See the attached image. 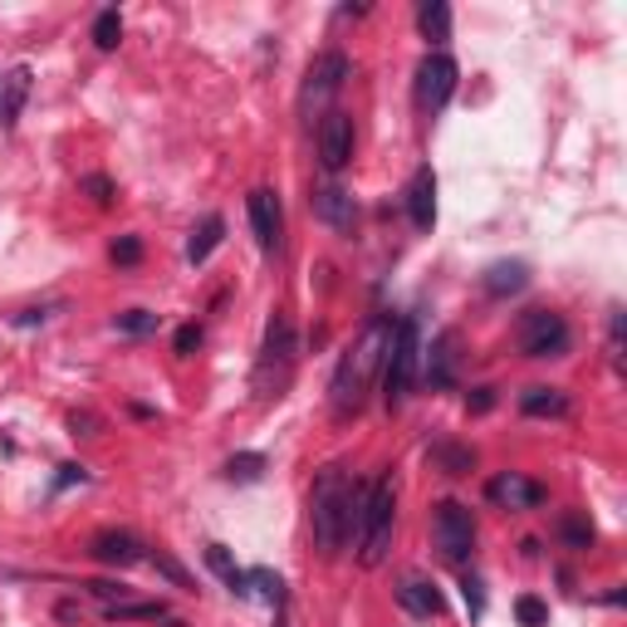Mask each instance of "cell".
Instances as JSON below:
<instances>
[{
    "mask_svg": "<svg viewBox=\"0 0 627 627\" xmlns=\"http://www.w3.org/2000/svg\"><path fill=\"white\" fill-rule=\"evenodd\" d=\"M314 544L323 554H339L348 540H358V514H363V485L348 481L343 471H323L314 485Z\"/></svg>",
    "mask_w": 627,
    "mask_h": 627,
    "instance_id": "6da1fadb",
    "label": "cell"
},
{
    "mask_svg": "<svg viewBox=\"0 0 627 627\" xmlns=\"http://www.w3.org/2000/svg\"><path fill=\"white\" fill-rule=\"evenodd\" d=\"M388 339H392V319H372L368 329H363V339L339 358V368H333V412H339V417L363 412V398H368L372 378L382 372Z\"/></svg>",
    "mask_w": 627,
    "mask_h": 627,
    "instance_id": "7a4b0ae2",
    "label": "cell"
},
{
    "mask_svg": "<svg viewBox=\"0 0 627 627\" xmlns=\"http://www.w3.org/2000/svg\"><path fill=\"white\" fill-rule=\"evenodd\" d=\"M392 520H398V485L382 481L363 485V514H358V559L378 569L392 549Z\"/></svg>",
    "mask_w": 627,
    "mask_h": 627,
    "instance_id": "3957f363",
    "label": "cell"
},
{
    "mask_svg": "<svg viewBox=\"0 0 627 627\" xmlns=\"http://www.w3.org/2000/svg\"><path fill=\"white\" fill-rule=\"evenodd\" d=\"M417 363H422V333L412 319H398L392 323V339H388V353H382V402L392 412L407 402L412 382H417Z\"/></svg>",
    "mask_w": 627,
    "mask_h": 627,
    "instance_id": "277c9868",
    "label": "cell"
},
{
    "mask_svg": "<svg viewBox=\"0 0 627 627\" xmlns=\"http://www.w3.org/2000/svg\"><path fill=\"white\" fill-rule=\"evenodd\" d=\"M289 363H295V323H289L285 314H275V319L265 323V343H260V363H256V388L265 392V398L275 388H285Z\"/></svg>",
    "mask_w": 627,
    "mask_h": 627,
    "instance_id": "5b68a950",
    "label": "cell"
},
{
    "mask_svg": "<svg viewBox=\"0 0 627 627\" xmlns=\"http://www.w3.org/2000/svg\"><path fill=\"white\" fill-rule=\"evenodd\" d=\"M431 540H437V554L447 564H466L475 549V514L457 500L431 505Z\"/></svg>",
    "mask_w": 627,
    "mask_h": 627,
    "instance_id": "8992f818",
    "label": "cell"
},
{
    "mask_svg": "<svg viewBox=\"0 0 627 627\" xmlns=\"http://www.w3.org/2000/svg\"><path fill=\"white\" fill-rule=\"evenodd\" d=\"M514 343H520L524 358H564L573 333L554 309H530L520 319V329H514Z\"/></svg>",
    "mask_w": 627,
    "mask_h": 627,
    "instance_id": "52a82bcc",
    "label": "cell"
},
{
    "mask_svg": "<svg viewBox=\"0 0 627 627\" xmlns=\"http://www.w3.org/2000/svg\"><path fill=\"white\" fill-rule=\"evenodd\" d=\"M343 79H348V59L339 55V49H323L319 59L305 69V88H299V108L314 114V108H329V98L343 88Z\"/></svg>",
    "mask_w": 627,
    "mask_h": 627,
    "instance_id": "ba28073f",
    "label": "cell"
},
{
    "mask_svg": "<svg viewBox=\"0 0 627 627\" xmlns=\"http://www.w3.org/2000/svg\"><path fill=\"white\" fill-rule=\"evenodd\" d=\"M457 59L451 55H427L417 64V108L422 114H437V108H447V98L457 94Z\"/></svg>",
    "mask_w": 627,
    "mask_h": 627,
    "instance_id": "9c48e42d",
    "label": "cell"
},
{
    "mask_svg": "<svg viewBox=\"0 0 627 627\" xmlns=\"http://www.w3.org/2000/svg\"><path fill=\"white\" fill-rule=\"evenodd\" d=\"M319 162H323V171H343L348 167V157H353V118L348 114H339V108H329V114L319 118Z\"/></svg>",
    "mask_w": 627,
    "mask_h": 627,
    "instance_id": "30bf717a",
    "label": "cell"
},
{
    "mask_svg": "<svg viewBox=\"0 0 627 627\" xmlns=\"http://www.w3.org/2000/svg\"><path fill=\"white\" fill-rule=\"evenodd\" d=\"M250 230H256V240H260V250L265 256H275L280 250V230H285V211H280V197L270 187H260V191H250Z\"/></svg>",
    "mask_w": 627,
    "mask_h": 627,
    "instance_id": "8fae6325",
    "label": "cell"
},
{
    "mask_svg": "<svg viewBox=\"0 0 627 627\" xmlns=\"http://www.w3.org/2000/svg\"><path fill=\"white\" fill-rule=\"evenodd\" d=\"M309 206H314V216H319L329 230H339V236H353V226H358V201H353L343 187L314 191Z\"/></svg>",
    "mask_w": 627,
    "mask_h": 627,
    "instance_id": "7c38bea8",
    "label": "cell"
},
{
    "mask_svg": "<svg viewBox=\"0 0 627 627\" xmlns=\"http://www.w3.org/2000/svg\"><path fill=\"white\" fill-rule=\"evenodd\" d=\"M485 495H490L500 510H534V505H544V485H534L530 475H514V471L495 475V481L485 485Z\"/></svg>",
    "mask_w": 627,
    "mask_h": 627,
    "instance_id": "4fadbf2b",
    "label": "cell"
},
{
    "mask_svg": "<svg viewBox=\"0 0 627 627\" xmlns=\"http://www.w3.org/2000/svg\"><path fill=\"white\" fill-rule=\"evenodd\" d=\"M431 392H447L457 388V333H437L427 348V368H422Z\"/></svg>",
    "mask_w": 627,
    "mask_h": 627,
    "instance_id": "5bb4252c",
    "label": "cell"
},
{
    "mask_svg": "<svg viewBox=\"0 0 627 627\" xmlns=\"http://www.w3.org/2000/svg\"><path fill=\"white\" fill-rule=\"evenodd\" d=\"M88 549H94L98 564H114V569H128V564H143L147 559L143 540H138V534H128V530H104L94 544H88Z\"/></svg>",
    "mask_w": 627,
    "mask_h": 627,
    "instance_id": "9a60e30c",
    "label": "cell"
},
{
    "mask_svg": "<svg viewBox=\"0 0 627 627\" xmlns=\"http://www.w3.org/2000/svg\"><path fill=\"white\" fill-rule=\"evenodd\" d=\"M407 211H412V226H417V230L437 226V177H431V167H417V177H412Z\"/></svg>",
    "mask_w": 627,
    "mask_h": 627,
    "instance_id": "2e32d148",
    "label": "cell"
},
{
    "mask_svg": "<svg viewBox=\"0 0 627 627\" xmlns=\"http://www.w3.org/2000/svg\"><path fill=\"white\" fill-rule=\"evenodd\" d=\"M481 285H485V295L490 299L520 295V289L530 285V265H524V260H495V265L481 275Z\"/></svg>",
    "mask_w": 627,
    "mask_h": 627,
    "instance_id": "e0dca14e",
    "label": "cell"
},
{
    "mask_svg": "<svg viewBox=\"0 0 627 627\" xmlns=\"http://www.w3.org/2000/svg\"><path fill=\"white\" fill-rule=\"evenodd\" d=\"M29 64H15L10 74H0V123L5 128H15V118H20V108H25V98H29Z\"/></svg>",
    "mask_w": 627,
    "mask_h": 627,
    "instance_id": "ac0fdd59",
    "label": "cell"
},
{
    "mask_svg": "<svg viewBox=\"0 0 627 627\" xmlns=\"http://www.w3.org/2000/svg\"><path fill=\"white\" fill-rule=\"evenodd\" d=\"M398 603H402L407 613H417V618H437V613H441V593H437V583L417 579V573H407V579L398 583Z\"/></svg>",
    "mask_w": 627,
    "mask_h": 627,
    "instance_id": "d6986e66",
    "label": "cell"
},
{
    "mask_svg": "<svg viewBox=\"0 0 627 627\" xmlns=\"http://www.w3.org/2000/svg\"><path fill=\"white\" fill-rule=\"evenodd\" d=\"M221 236H226V221L221 216H206L197 230H191V240H187V265H206L211 260V250L221 246Z\"/></svg>",
    "mask_w": 627,
    "mask_h": 627,
    "instance_id": "ffe728a7",
    "label": "cell"
},
{
    "mask_svg": "<svg viewBox=\"0 0 627 627\" xmlns=\"http://www.w3.org/2000/svg\"><path fill=\"white\" fill-rule=\"evenodd\" d=\"M206 564L221 573V579H226V589L236 593V599H246V593H250V573L236 569V559H230L226 544H211V549H206Z\"/></svg>",
    "mask_w": 627,
    "mask_h": 627,
    "instance_id": "44dd1931",
    "label": "cell"
},
{
    "mask_svg": "<svg viewBox=\"0 0 627 627\" xmlns=\"http://www.w3.org/2000/svg\"><path fill=\"white\" fill-rule=\"evenodd\" d=\"M520 407L530 412V417H564V412H569V398H564L559 388H530L520 398Z\"/></svg>",
    "mask_w": 627,
    "mask_h": 627,
    "instance_id": "7402d4cb",
    "label": "cell"
},
{
    "mask_svg": "<svg viewBox=\"0 0 627 627\" xmlns=\"http://www.w3.org/2000/svg\"><path fill=\"white\" fill-rule=\"evenodd\" d=\"M417 25H422V35H427L431 45H447V39H451V5L427 0V5L417 10Z\"/></svg>",
    "mask_w": 627,
    "mask_h": 627,
    "instance_id": "603a6c76",
    "label": "cell"
},
{
    "mask_svg": "<svg viewBox=\"0 0 627 627\" xmlns=\"http://www.w3.org/2000/svg\"><path fill=\"white\" fill-rule=\"evenodd\" d=\"M431 466H437L441 475H466L475 466V451L451 447V441H437V447H431Z\"/></svg>",
    "mask_w": 627,
    "mask_h": 627,
    "instance_id": "cb8c5ba5",
    "label": "cell"
},
{
    "mask_svg": "<svg viewBox=\"0 0 627 627\" xmlns=\"http://www.w3.org/2000/svg\"><path fill=\"white\" fill-rule=\"evenodd\" d=\"M260 475H265V457H260V451H236V457L226 461V481L250 485V481H260Z\"/></svg>",
    "mask_w": 627,
    "mask_h": 627,
    "instance_id": "d4e9b609",
    "label": "cell"
},
{
    "mask_svg": "<svg viewBox=\"0 0 627 627\" xmlns=\"http://www.w3.org/2000/svg\"><path fill=\"white\" fill-rule=\"evenodd\" d=\"M114 329L143 339V333H157V314L153 309H123V314H114Z\"/></svg>",
    "mask_w": 627,
    "mask_h": 627,
    "instance_id": "484cf974",
    "label": "cell"
},
{
    "mask_svg": "<svg viewBox=\"0 0 627 627\" xmlns=\"http://www.w3.org/2000/svg\"><path fill=\"white\" fill-rule=\"evenodd\" d=\"M559 540L569 544V549H589V544H593V524L583 520V514H564V520H559Z\"/></svg>",
    "mask_w": 627,
    "mask_h": 627,
    "instance_id": "4316f807",
    "label": "cell"
},
{
    "mask_svg": "<svg viewBox=\"0 0 627 627\" xmlns=\"http://www.w3.org/2000/svg\"><path fill=\"white\" fill-rule=\"evenodd\" d=\"M250 583L260 589V599H265L270 608H285V579H280V573H270V569H250Z\"/></svg>",
    "mask_w": 627,
    "mask_h": 627,
    "instance_id": "83f0119b",
    "label": "cell"
},
{
    "mask_svg": "<svg viewBox=\"0 0 627 627\" xmlns=\"http://www.w3.org/2000/svg\"><path fill=\"white\" fill-rule=\"evenodd\" d=\"M118 39H123V20H118V10H104V15L94 20V45L118 49Z\"/></svg>",
    "mask_w": 627,
    "mask_h": 627,
    "instance_id": "f1b7e54d",
    "label": "cell"
},
{
    "mask_svg": "<svg viewBox=\"0 0 627 627\" xmlns=\"http://www.w3.org/2000/svg\"><path fill=\"white\" fill-rule=\"evenodd\" d=\"M514 618H520V627H549V603L524 593V599H514Z\"/></svg>",
    "mask_w": 627,
    "mask_h": 627,
    "instance_id": "f546056e",
    "label": "cell"
},
{
    "mask_svg": "<svg viewBox=\"0 0 627 627\" xmlns=\"http://www.w3.org/2000/svg\"><path fill=\"white\" fill-rule=\"evenodd\" d=\"M147 564H153V569L162 573V579H167L171 583V589H191V579H187V569H181V564L177 559H171V554H147Z\"/></svg>",
    "mask_w": 627,
    "mask_h": 627,
    "instance_id": "4dcf8cb0",
    "label": "cell"
},
{
    "mask_svg": "<svg viewBox=\"0 0 627 627\" xmlns=\"http://www.w3.org/2000/svg\"><path fill=\"white\" fill-rule=\"evenodd\" d=\"M88 593H94L98 603H108V608H114V603H128V599H133V589H123V583H88Z\"/></svg>",
    "mask_w": 627,
    "mask_h": 627,
    "instance_id": "1f68e13d",
    "label": "cell"
},
{
    "mask_svg": "<svg viewBox=\"0 0 627 627\" xmlns=\"http://www.w3.org/2000/svg\"><path fill=\"white\" fill-rule=\"evenodd\" d=\"M114 260H118V265H138V260H143V240H138V236L114 240Z\"/></svg>",
    "mask_w": 627,
    "mask_h": 627,
    "instance_id": "d6a6232c",
    "label": "cell"
},
{
    "mask_svg": "<svg viewBox=\"0 0 627 627\" xmlns=\"http://www.w3.org/2000/svg\"><path fill=\"white\" fill-rule=\"evenodd\" d=\"M461 593H466V608H471V618H481V613H485V593H481V579H466V583H461Z\"/></svg>",
    "mask_w": 627,
    "mask_h": 627,
    "instance_id": "836d02e7",
    "label": "cell"
},
{
    "mask_svg": "<svg viewBox=\"0 0 627 627\" xmlns=\"http://www.w3.org/2000/svg\"><path fill=\"white\" fill-rule=\"evenodd\" d=\"M171 348H177L181 358H187L191 348H201V329H197V323H187V329H177V343H171Z\"/></svg>",
    "mask_w": 627,
    "mask_h": 627,
    "instance_id": "e575fe53",
    "label": "cell"
},
{
    "mask_svg": "<svg viewBox=\"0 0 627 627\" xmlns=\"http://www.w3.org/2000/svg\"><path fill=\"white\" fill-rule=\"evenodd\" d=\"M74 481L84 485V481H88V471H84V466H59V481H55V490H64V485H74Z\"/></svg>",
    "mask_w": 627,
    "mask_h": 627,
    "instance_id": "d590c367",
    "label": "cell"
},
{
    "mask_svg": "<svg viewBox=\"0 0 627 627\" xmlns=\"http://www.w3.org/2000/svg\"><path fill=\"white\" fill-rule=\"evenodd\" d=\"M84 191H94V201H114V187L104 177H84Z\"/></svg>",
    "mask_w": 627,
    "mask_h": 627,
    "instance_id": "8d00e7d4",
    "label": "cell"
},
{
    "mask_svg": "<svg viewBox=\"0 0 627 627\" xmlns=\"http://www.w3.org/2000/svg\"><path fill=\"white\" fill-rule=\"evenodd\" d=\"M495 407V388H475V398H471V412H490Z\"/></svg>",
    "mask_w": 627,
    "mask_h": 627,
    "instance_id": "74e56055",
    "label": "cell"
},
{
    "mask_svg": "<svg viewBox=\"0 0 627 627\" xmlns=\"http://www.w3.org/2000/svg\"><path fill=\"white\" fill-rule=\"evenodd\" d=\"M45 319H49V309H25V314H15L20 329H29V323H45Z\"/></svg>",
    "mask_w": 627,
    "mask_h": 627,
    "instance_id": "f35d334b",
    "label": "cell"
}]
</instances>
